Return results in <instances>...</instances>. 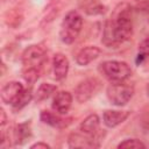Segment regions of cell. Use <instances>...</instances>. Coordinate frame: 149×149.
<instances>
[{
  "instance_id": "6da1fadb",
  "label": "cell",
  "mask_w": 149,
  "mask_h": 149,
  "mask_svg": "<svg viewBox=\"0 0 149 149\" xmlns=\"http://www.w3.org/2000/svg\"><path fill=\"white\" fill-rule=\"evenodd\" d=\"M133 34L132 6L127 3L119 5L112 16L106 21L102 34V43L106 47L115 48L126 42Z\"/></svg>"
},
{
  "instance_id": "7a4b0ae2",
  "label": "cell",
  "mask_w": 149,
  "mask_h": 149,
  "mask_svg": "<svg viewBox=\"0 0 149 149\" xmlns=\"http://www.w3.org/2000/svg\"><path fill=\"white\" fill-rule=\"evenodd\" d=\"M47 59L45 50L37 44L29 45L22 54V64H23V78L30 85L34 84L38 77L41 69Z\"/></svg>"
},
{
  "instance_id": "3957f363",
  "label": "cell",
  "mask_w": 149,
  "mask_h": 149,
  "mask_svg": "<svg viewBox=\"0 0 149 149\" xmlns=\"http://www.w3.org/2000/svg\"><path fill=\"white\" fill-rule=\"evenodd\" d=\"M83 27V19L81 16L76 12L71 10L69 12L62 22L61 26V33L59 37L63 43L65 44H71L74 42V40L78 37L80 30Z\"/></svg>"
},
{
  "instance_id": "277c9868",
  "label": "cell",
  "mask_w": 149,
  "mask_h": 149,
  "mask_svg": "<svg viewBox=\"0 0 149 149\" xmlns=\"http://www.w3.org/2000/svg\"><path fill=\"white\" fill-rule=\"evenodd\" d=\"M104 76L112 83L125 81L130 76V68L127 63L120 61H106L100 64Z\"/></svg>"
},
{
  "instance_id": "5b68a950",
  "label": "cell",
  "mask_w": 149,
  "mask_h": 149,
  "mask_svg": "<svg viewBox=\"0 0 149 149\" xmlns=\"http://www.w3.org/2000/svg\"><path fill=\"white\" fill-rule=\"evenodd\" d=\"M134 87L125 84L123 81L113 83L107 87V97L109 101L115 106H125L133 97Z\"/></svg>"
},
{
  "instance_id": "8992f818",
  "label": "cell",
  "mask_w": 149,
  "mask_h": 149,
  "mask_svg": "<svg viewBox=\"0 0 149 149\" xmlns=\"http://www.w3.org/2000/svg\"><path fill=\"white\" fill-rule=\"evenodd\" d=\"M101 83L97 78H87L80 81L74 88V98L78 102H86L90 100L99 90Z\"/></svg>"
},
{
  "instance_id": "52a82bcc",
  "label": "cell",
  "mask_w": 149,
  "mask_h": 149,
  "mask_svg": "<svg viewBox=\"0 0 149 149\" xmlns=\"http://www.w3.org/2000/svg\"><path fill=\"white\" fill-rule=\"evenodd\" d=\"M70 148H98L100 147V136H88L79 133H72L68 140Z\"/></svg>"
},
{
  "instance_id": "ba28073f",
  "label": "cell",
  "mask_w": 149,
  "mask_h": 149,
  "mask_svg": "<svg viewBox=\"0 0 149 149\" xmlns=\"http://www.w3.org/2000/svg\"><path fill=\"white\" fill-rule=\"evenodd\" d=\"M24 88L19 81H9L1 88V99L5 104L13 105L23 93Z\"/></svg>"
},
{
  "instance_id": "9c48e42d",
  "label": "cell",
  "mask_w": 149,
  "mask_h": 149,
  "mask_svg": "<svg viewBox=\"0 0 149 149\" xmlns=\"http://www.w3.org/2000/svg\"><path fill=\"white\" fill-rule=\"evenodd\" d=\"M69 71V59L63 54H56L52 58V72L56 80H63Z\"/></svg>"
},
{
  "instance_id": "30bf717a",
  "label": "cell",
  "mask_w": 149,
  "mask_h": 149,
  "mask_svg": "<svg viewBox=\"0 0 149 149\" xmlns=\"http://www.w3.org/2000/svg\"><path fill=\"white\" fill-rule=\"evenodd\" d=\"M72 105V95L68 91L58 92L52 100V108L58 114H66Z\"/></svg>"
},
{
  "instance_id": "8fae6325",
  "label": "cell",
  "mask_w": 149,
  "mask_h": 149,
  "mask_svg": "<svg viewBox=\"0 0 149 149\" xmlns=\"http://www.w3.org/2000/svg\"><path fill=\"white\" fill-rule=\"evenodd\" d=\"M100 119L97 114H90L84 119V121L79 126V130L88 136H100L99 134Z\"/></svg>"
},
{
  "instance_id": "7c38bea8",
  "label": "cell",
  "mask_w": 149,
  "mask_h": 149,
  "mask_svg": "<svg viewBox=\"0 0 149 149\" xmlns=\"http://www.w3.org/2000/svg\"><path fill=\"white\" fill-rule=\"evenodd\" d=\"M101 50L98 47L94 45H88L83 48L76 56V62L78 65L80 66H85L87 64H90L91 62H93L94 59H97L100 56Z\"/></svg>"
},
{
  "instance_id": "4fadbf2b",
  "label": "cell",
  "mask_w": 149,
  "mask_h": 149,
  "mask_svg": "<svg viewBox=\"0 0 149 149\" xmlns=\"http://www.w3.org/2000/svg\"><path fill=\"white\" fill-rule=\"evenodd\" d=\"M129 116V112L128 111H113V109H107L104 112L102 115V120L104 123L109 127H116L118 125L122 123Z\"/></svg>"
},
{
  "instance_id": "5bb4252c",
  "label": "cell",
  "mask_w": 149,
  "mask_h": 149,
  "mask_svg": "<svg viewBox=\"0 0 149 149\" xmlns=\"http://www.w3.org/2000/svg\"><path fill=\"white\" fill-rule=\"evenodd\" d=\"M14 137L16 144H23L31 137V123L30 121H26L19 123L14 130Z\"/></svg>"
},
{
  "instance_id": "9a60e30c",
  "label": "cell",
  "mask_w": 149,
  "mask_h": 149,
  "mask_svg": "<svg viewBox=\"0 0 149 149\" xmlns=\"http://www.w3.org/2000/svg\"><path fill=\"white\" fill-rule=\"evenodd\" d=\"M40 118H41L42 122H44V123H47L51 127H55V128H64L69 123V122H66L69 120H65V119L61 118L59 115H57L55 113H51L49 111H42Z\"/></svg>"
},
{
  "instance_id": "2e32d148",
  "label": "cell",
  "mask_w": 149,
  "mask_h": 149,
  "mask_svg": "<svg viewBox=\"0 0 149 149\" xmlns=\"http://www.w3.org/2000/svg\"><path fill=\"white\" fill-rule=\"evenodd\" d=\"M57 87L52 84L49 83H43L38 86V88L35 92V100L36 101H43L47 100L48 98H50L54 92H56Z\"/></svg>"
},
{
  "instance_id": "e0dca14e",
  "label": "cell",
  "mask_w": 149,
  "mask_h": 149,
  "mask_svg": "<svg viewBox=\"0 0 149 149\" xmlns=\"http://www.w3.org/2000/svg\"><path fill=\"white\" fill-rule=\"evenodd\" d=\"M83 8L88 15H98L105 12V7L97 0H85V5H83Z\"/></svg>"
},
{
  "instance_id": "ac0fdd59",
  "label": "cell",
  "mask_w": 149,
  "mask_h": 149,
  "mask_svg": "<svg viewBox=\"0 0 149 149\" xmlns=\"http://www.w3.org/2000/svg\"><path fill=\"white\" fill-rule=\"evenodd\" d=\"M144 62H149V37L143 40L139 45V52L136 57V64H142Z\"/></svg>"
},
{
  "instance_id": "d6986e66",
  "label": "cell",
  "mask_w": 149,
  "mask_h": 149,
  "mask_svg": "<svg viewBox=\"0 0 149 149\" xmlns=\"http://www.w3.org/2000/svg\"><path fill=\"white\" fill-rule=\"evenodd\" d=\"M31 99H33V93H31V91H30V90H24L23 93L21 94V97L12 105V107H13L14 111H20V109H22L24 106H27Z\"/></svg>"
},
{
  "instance_id": "ffe728a7",
  "label": "cell",
  "mask_w": 149,
  "mask_h": 149,
  "mask_svg": "<svg viewBox=\"0 0 149 149\" xmlns=\"http://www.w3.org/2000/svg\"><path fill=\"white\" fill-rule=\"evenodd\" d=\"M118 148H146V144L137 139H127L120 142Z\"/></svg>"
},
{
  "instance_id": "44dd1931",
  "label": "cell",
  "mask_w": 149,
  "mask_h": 149,
  "mask_svg": "<svg viewBox=\"0 0 149 149\" xmlns=\"http://www.w3.org/2000/svg\"><path fill=\"white\" fill-rule=\"evenodd\" d=\"M130 2L137 9H149V0H130Z\"/></svg>"
},
{
  "instance_id": "7402d4cb",
  "label": "cell",
  "mask_w": 149,
  "mask_h": 149,
  "mask_svg": "<svg viewBox=\"0 0 149 149\" xmlns=\"http://www.w3.org/2000/svg\"><path fill=\"white\" fill-rule=\"evenodd\" d=\"M6 123H7V115H6L5 111L1 108L0 109V125H1V127H3Z\"/></svg>"
},
{
  "instance_id": "603a6c76",
  "label": "cell",
  "mask_w": 149,
  "mask_h": 149,
  "mask_svg": "<svg viewBox=\"0 0 149 149\" xmlns=\"http://www.w3.org/2000/svg\"><path fill=\"white\" fill-rule=\"evenodd\" d=\"M30 148L31 149H35V148H43V149H49L50 148V146L49 144H47V143H43V142H37V143H34L33 146H30Z\"/></svg>"
},
{
  "instance_id": "cb8c5ba5",
  "label": "cell",
  "mask_w": 149,
  "mask_h": 149,
  "mask_svg": "<svg viewBox=\"0 0 149 149\" xmlns=\"http://www.w3.org/2000/svg\"><path fill=\"white\" fill-rule=\"evenodd\" d=\"M147 95L149 97V84L147 85Z\"/></svg>"
}]
</instances>
